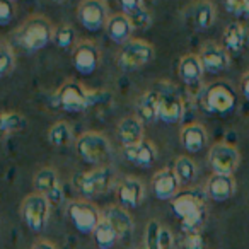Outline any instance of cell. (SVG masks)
<instances>
[{
	"instance_id": "1",
	"label": "cell",
	"mask_w": 249,
	"mask_h": 249,
	"mask_svg": "<svg viewBox=\"0 0 249 249\" xmlns=\"http://www.w3.org/2000/svg\"><path fill=\"white\" fill-rule=\"evenodd\" d=\"M53 29L55 24L46 16L31 14L14 31V38L24 52L36 53L53 41Z\"/></svg>"
},
{
	"instance_id": "2",
	"label": "cell",
	"mask_w": 249,
	"mask_h": 249,
	"mask_svg": "<svg viewBox=\"0 0 249 249\" xmlns=\"http://www.w3.org/2000/svg\"><path fill=\"white\" fill-rule=\"evenodd\" d=\"M103 92L101 90H90L82 82L75 79H69L56 89L55 101L60 109L67 113H82L90 106L97 104Z\"/></svg>"
},
{
	"instance_id": "3",
	"label": "cell",
	"mask_w": 249,
	"mask_h": 249,
	"mask_svg": "<svg viewBox=\"0 0 249 249\" xmlns=\"http://www.w3.org/2000/svg\"><path fill=\"white\" fill-rule=\"evenodd\" d=\"M156 58V48L145 39L132 38L116 55V63L123 72H137Z\"/></svg>"
},
{
	"instance_id": "4",
	"label": "cell",
	"mask_w": 249,
	"mask_h": 249,
	"mask_svg": "<svg viewBox=\"0 0 249 249\" xmlns=\"http://www.w3.org/2000/svg\"><path fill=\"white\" fill-rule=\"evenodd\" d=\"M73 184L84 196H101L113 190L116 184V173L111 166H99L75 176Z\"/></svg>"
},
{
	"instance_id": "5",
	"label": "cell",
	"mask_w": 249,
	"mask_h": 249,
	"mask_svg": "<svg viewBox=\"0 0 249 249\" xmlns=\"http://www.w3.org/2000/svg\"><path fill=\"white\" fill-rule=\"evenodd\" d=\"M75 149L80 159L90 166H107V160L111 159V143L99 132L82 133L77 139Z\"/></svg>"
},
{
	"instance_id": "6",
	"label": "cell",
	"mask_w": 249,
	"mask_h": 249,
	"mask_svg": "<svg viewBox=\"0 0 249 249\" xmlns=\"http://www.w3.org/2000/svg\"><path fill=\"white\" fill-rule=\"evenodd\" d=\"M173 210L183 222V231H198L203 222V200L195 191H183L173 200Z\"/></svg>"
},
{
	"instance_id": "7",
	"label": "cell",
	"mask_w": 249,
	"mask_h": 249,
	"mask_svg": "<svg viewBox=\"0 0 249 249\" xmlns=\"http://www.w3.org/2000/svg\"><path fill=\"white\" fill-rule=\"evenodd\" d=\"M50 215H52V203L48 198L39 193H31L22 200L21 203V217L29 231L43 232L48 225Z\"/></svg>"
},
{
	"instance_id": "8",
	"label": "cell",
	"mask_w": 249,
	"mask_h": 249,
	"mask_svg": "<svg viewBox=\"0 0 249 249\" xmlns=\"http://www.w3.org/2000/svg\"><path fill=\"white\" fill-rule=\"evenodd\" d=\"M67 217L72 222L75 231L82 234H92L99 222L103 220V213L94 203L87 200H73L67 207Z\"/></svg>"
},
{
	"instance_id": "9",
	"label": "cell",
	"mask_w": 249,
	"mask_h": 249,
	"mask_svg": "<svg viewBox=\"0 0 249 249\" xmlns=\"http://www.w3.org/2000/svg\"><path fill=\"white\" fill-rule=\"evenodd\" d=\"M109 18V5L106 0H80L77 5V21L90 33L106 28Z\"/></svg>"
},
{
	"instance_id": "10",
	"label": "cell",
	"mask_w": 249,
	"mask_h": 249,
	"mask_svg": "<svg viewBox=\"0 0 249 249\" xmlns=\"http://www.w3.org/2000/svg\"><path fill=\"white\" fill-rule=\"evenodd\" d=\"M241 162V154L234 145L225 142L213 143L208 152V164H210L213 174H224L232 176L237 171Z\"/></svg>"
},
{
	"instance_id": "11",
	"label": "cell",
	"mask_w": 249,
	"mask_h": 249,
	"mask_svg": "<svg viewBox=\"0 0 249 249\" xmlns=\"http://www.w3.org/2000/svg\"><path fill=\"white\" fill-rule=\"evenodd\" d=\"M72 63L82 75H90L101 65V48L94 39L82 38L72 48Z\"/></svg>"
},
{
	"instance_id": "12",
	"label": "cell",
	"mask_w": 249,
	"mask_h": 249,
	"mask_svg": "<svg viewBox=\"0 0 249 249\" xmlns=\"http://www.w3.org/2000/svg\"><path fill=\"white\" fill-rule=\"evenodd\" d=\"M183 19L195 31H205L213 26L217 7L212 0H193L183 9Z\"/></svg>"
},
{
	"instance_id": "13",
	"label": "cell",
	"mask_w": 249,
	"mask_h": 249,
	"mask_svg": "<svg viewBox=\"0 0 249 249\" xmlns=\"http://www.w3.org/2000/svg\"><path fill=\"white\" fill-rule=\"evenodd\" d=\"M196 55L205 72L212 73V75H218L231 67V53L224 48V45H218L217 41H212V39L201 43Z\"/></svg>"
},
{
	"instance_id": "14",
	"label": "cell",
	"mask_w": 249,
	"mask_h": 249,
	"mask_svg": "<svg viewBox=\"0 0 249 249\" xmlns=\"http://www.w3.org/2000/svg\"><path fill=\"white\" fill-rule=\"evenodd\" d=\"M234 89L227 82H215L205 92V106L210 113L227 114L235 107Z\"/></svg>"
},
{
	"instance_id": "15",
	"label": "cell",
	"mask_w": 249,
	"mask_h": 249,
	"mask_svg": "<svg viewBox=\"0 0 249 249\" xmlns=\"http://www.w3.org/2000/svg\"><path fill=\"white\" fill-rule=\"evenodd\" d=\"M33 186H35V193H39L45 198H48L52 205H56L63 200L62 183H60L58 174L53 167L45 166L36 171L35 178H33Z\"/></svg>"
},
{
	"instance_id": "16",
	"label": "cell",
	"mask_w": 249,
	"mask_h": 249,
	"mask_svg": "<svg viewBox=\"0 0 249 249\" xmlns=\"http://www.w3.org/2000/svg\"><path fill=\"white\" fill-rule=\"evenodd\" d=\"M159 120L164 123H178L184 114V103L181 94L173 86H164L159 89Z\"/></svg>"
},
{
	"instance_id": "17",
	"label": "cell",
	"mask_w": 249,
	"mask_h": 249,
	"mask_svg": "<svg viewBox=\"0 0 249 249\" xmlns=\"http://www.w3.org/2000/svg\"><path fill=\"white\" fill-rule=\"evenodd\" d=\"M118 201L123 208H137L143 201L145 196V188L143 183L139 178H124L120 184H118Z\"/></svg>"
},
{
	"instance_id": "18",
	"label": "cell",
	"mask_w": 249,
	"mask_h": 249,
	"mask_svg": "<svg viewBox=\"0 0 249 249\" xmlns=\"http://www.w3.org/2000/svg\"><path fill=\"white\" fill-rule=\"evenodd\" d=\"M179 179L173 169H160L152 178V190L159 200H174L179 195Z\"/></svg>"
},
{
	"instance_id": "19",
	"label": "cell",
	"mask_w": 249,
	"mask_h": 249,
	"mask_svg": "<svg viewBox=\"0 0 249 249\" xmlns=\"http://www.w3.org/2000/svg\"><path fill=\"white\" fill-rule=\"evenodd\" d=\"M103 218L106 222H109V225L116 231L120 239H126L132 235L133 227H135L133 225V218L128 213V210L123 208L121 205H109L103 212Z\"/></svg>"
},
{
	"instance_id": "20",
	"label": "cell",
	"mask_w": 249,
	"mask_h": 249,
	"mask_svg": "<svg viewBox=\"0 0 249 249\" xmlns=\"http://www.w3.org/2000/svg\"><path fill=\"white\" fill-rule=\"evenodd\" d=\"M104 31H106L107 38L111 41L123 46L124 43H128L132 39V35L135 29H133V24L128 16L123 14V12H118V14H111Z\"/></svg>"
},
{
	"instance_id": "21",
	"label": "cell",
	"mask_w": 249,
	"mask_h": 249,
	"mask_svg": "<svg viewBox=\"0 0 249 249\" xmlns=\"http://www.w3.org/2000/svg\"><path fill=\"white\" fill-rule=\"evenodd\" d=\"M178 75L188 87H193L201 82L205 75V69L196 53H186L181 56L179 63H178Z\"/></svg>"
},
{
	"instance_id": "22",
	"label": "cell",
	"mask_w": 249,
	"mask_h": 249,
	"mask_svg": "<svg viewBox=\"0 0 249 249\" xmlns=\"http://www.w3.org/2000/svg\"><path fill=\"white\" fill-rule=\"evenodd\" d=\"M123 156L128 162L139 167H150L157 159V149L150 140L143 139L142 142L132 147H123Z\"/></svg>"
},
{
	"instance_id": "23",
	"label": "cell",
	"mask_w": 249,
	"mask_h": 249,
	"mask_svg": "<svg viewBox=\"0 0 249 249\" xmlns=\"http://www.w3.org/2000/svg\"><path fill=\"white\" fill-rule=\"evenodd\" d=\"M179 140L181 145L191 154L201 152L207 147L208 142V133L205 130L203 124L200 123H188L184 124L179 132Z\"/></svg>"
},
{
	"instance_id": "24",
	"label": "cell",
	"mask_w": 249,
	"mask_h": 249,
	"mask_svg": "<svg viewBox=\"0 0 249 249\" xmlns=\"http://www.w3.org/2000/svg\"><path fill=\"white\" fill-rule=\"evenodd\" d=\"M118 139L123 147H132L143 140V121L137 116H126L118 123Z\"/></svg>"
},
{
	"instance_id": "25",
	"label": "cell",
	"mask_w": 249,
	"mask_h": 249,
	"mask_svg": "<svg viewBox=\"0 0 249 249\" xmlns=\"http://www.w3.org/2000/svg\"><path fill=\"white\" fill-rule=\"evenodd\" d=\"M222 39H224V48L229 53H235L237 55L248 45V28L239 21L229 22L224 28Z\"/></svg>"
},
{
	"instance_id": "26",
	"label": "cell",
	"mask_w": 249,
	"mask_h": 249,
	"mask_svg": "<svg viewBox=\"0 0 249 249\" xmlns=\"http://www.w3.org/2000/svg\"><path fill=\"white\" fill-rule=\"evenodd\" d=\"M159 101L160 94L159 89H149L139 97L137 101V118L143 121V123H152V121L159 120Z\"/></svg>"
},
{
	"instance_id": "27",
	"label": "cell",
	"mask_w": 249,
	"mask_h": 249,
	"mask_svg": "<svg viewBox=\"0 0 249 249\" xmlns=\"http://www.w3.org/2000/svg\"><path fill=\"white\" fill-rule=\"evenodd\" d=\"M235 181L232 176L224 174H213L207 183V196L215 201H225L234 196L235 193Z\"/></svg>"
},
{
	"instance_id": "28",
	"label": "cell",
	"mask_w": 249,
	"mask_h": 249,
	"mask_svg": "<svg viewBox=\"0 0 249 249\" xmlns=\"http://www.w3.org/2000/svg\"><path fill=\"white\" fill-rule=\"evenodd\" d=\"M28 126V120L19 111H0V139L19 133Z\"/></svg>"
},
{
	"instance_id": "29",
	"label": "cell",
	"mask_w": 249,
	"mask_h": 249,
	"mask_svg": "<svg viewBox=\"0 0 249 249\" xmlns=\"http://www.w3.org/2000/svg\"><path fill=\"white\" fill-rule=\"evenodd\" d=\"M73 130L67 121H56L48 128V142L53 147H67L72 143Z\"/></svg>"
},
{
	"instance_id": "30",
	"label": "cell",
	"mask_w": 249,
	"mask_h": 249,
	"mask_svg": "<svg viewBox=\"0 0 249 249\" xmlns=\"http://www.w3.org/2000/svg\"><path fill=\"white\" fill-rule=\"evenodd\" d=\"M77 41H79L77 39V31L70 22H60L58 26H55V29H53V43L58 48H73L77 45Z\"/></svg>"
},
{
	"instance_id": "31",
	"label": "cell",
	"mask_w": 249,
	"mask_h": 249,
	"mask_svg": "<svg viewBox=\"0 0 249 249\" xmlns=\"http://www.w3.org/2000/svg\"><path fill=\"white\" fill-rule=\"evenodd\" d=\"M94 235V242L99 249H111L116 246V242L120 241L116 231L109 225V222L103 220L99 222V225L96 227V231L92 232Z\"/></svg>"
},
{
	"instance_id": "32",
	"label": "cell",
	"mask_w": 249,
	"mask_h": 249,
	"mask_svg": "<svg viewBox=\"0 0 249 249\" xmlns=\"http://www.w3.org/2000/svg\"><path fill=\"white\" fill-rule=\"evenodd\" d=\"M173 171L178 176L181 184H190L191 181L195 179V176H196V164L188 156H181V157H178L176 162H174Z\"/></svg>"
},
{
	"instance_id": "33",
	"label": "cell",
	"mask_w": 249,
	"mask_h": 249,
	"mask_svg": "<svg viewBox=\"0 0 249 249\" xmlns=\"http://www.w3.org/2000/svg\"><path fill=\"white\" fill-rule=\"evenodd\" d=\"M16 69V52L11 43L5 39L0 46V79L11 75Z\"/></svg>"
},
{
	"instance_id": "34",
	"label": "cell",
	"mask_w": 249,
	"mask_h": 249,
	"mask_svg": "<svg viewBox=\"0 0 249 249\" xmlns=\"http://www.w3.org/2000/svg\"><path fill=\"white\" fill-rule=\"evenodd\" d=\"M160 229L162 225L157 220H150L145 227V239H143V248L142 249H162L160 246Z\"/></svg>"
},
{
	"instance_id": "35",
	"label": "cell",
	"mask_w": 249,
	"mask_h": 249,
	"mask_svg": "<svg viewBox=\"0 0 249 249\" xmlns=\"http://www.w3.org/2000/svg\"><path fill=\"white\" fill-rule=\"evenodd\" d=\"M128 18H130V21H132L135 31H145V29H149L150 24H152V12H150L149 7H145V5H143L142 9H139L137 12H133V14H130Z\"/></svg>"
},
{
	"instance_id": "36",
	"label": "cell",
	"mask_w": 249,
	"mask_h": 249,
	"mask_svg": "<svg viewBox=\"0 0 249 249\" xmlns=\"http://www.w3.org/2000/svg\"><path fill=\"white\" fill-rule=\"evenodd\" d=\"M225 11L235 18H249V0H224Z\"/></svg>"
},
{
	"instance_id": "37",
	"label": "cell",
	"mask_w": 249,
	"mask_h": 249,
	"mask_svg": "<svg viewBox=\"0 0 249 249\" xmlns=\"http://www.w3.org/2000/svg\"><path fill=\"white\" fill-rule=\"evenodd\" d=\"M16 2L12 0H0V26H9L16 19Z\"/></svg>"
},
{
	"instance_id": "38",
	"label": "cell",
	"mask_w": 249,
	"mask_h": 249,
	"mask_svg": "<svg viewBox=\"0 0 249 249\" xmlns=\"http://www.w3.org/2000/svg\"><path fill=\"white\" fill-rule=\"evenodd\" d=\"M186 237H184V248L186 249H201L203 248V241L200 237V232L198 231H188L184 232Z\"/></svg>"
},
{
	"instance_id": "39",
	"label": "cell",
	"mask_w": 249,
	"mask_h": 249,
	"mask_svg": "<svg viewBox=\"0 0 249 249\" xmlns=\"http://www.w3.org/2000/svg\"><path fill=\"white\" fill-rule=\"evenodd\" d=\"M118 5H120L123 14L130 16L143 7V0H118Z\"/></svg>"
},
{
	"instance_id": "40",
	"label": "cell",
	"mask_w": 249,
	"mask_h": 249,
	"mask_svg": "<svg viewBox=\"0 0 249 249\" xmlns=\"http://www.w3.org/2000/svg\"><path fill=\"white\" fill-rule=\"evenodd\" d=\"M160 246H162V249H171L173 248V234H171V231H167L166 227L160 229Z\"/></svg>"
},
{
	"instance_id": "41",
	"label": "cell",
	"mask_w": 249,
	"mask_h": 249,
	"mask_svg": "<svg viewBox=\"0 0 249 249\" xmlns=\"http://www.w3.org/2000/svg\"><path fill=\"white\" fill-rule=\"evenodd\" d=\"M239 89H241L242 96L249 101V70L241 75V80H239Z\"/></svg>"
},
{
	"instance_id": "42",
	"label": "cell",
	"mask_w": 249,
	"mask_h": 249,
	"mask_svg": "<svg viewBox=\"0 0 249 249\" xmlns=\"http://www.w3.org/2000/svg\"><path fill=\"white\" fill-rule=\"evenodd\" d=\"M33 249H56V246L53 242L46 241V239H38V241L33 244Z\"/></svg>"
},
{
	"instance_id": "43",
	"label": "cell",
	"mask_w": 249,
	"mask_h": 249,
	"mask_svg": "<svg viewBox=\"0 0 249 249\" xmlns=\"http://www.w3.org/2000/svg\"><path fill=\"white\" fill-rule=\"evenodd\" d=\"M154 4H157V0H143V5H145V7H149V5H154Z\"/></svg>"
},
{
	"instance_id": "44",
	"label": "cell",
	"mask_w": 249,
	"mask_h": 249,
	"mask_svg": "<svg viewBox=\"0 0 249 249\" xmlns=\"http://www.w3.org/2000/svg\"><path fill=\"white\" fill-rule=\"evenodd\" d=\"M48 2H52V4H67L69 0H48Z\"/></svg>"
},
{
	"instance_id": "45",
	"label": "cell",
	"mask_w": 249,
	"mask_h": 249,
	"mask_svg": "<svg viewBox=\"0 0 249 249\" xmlns=\"http://www.w3.org/2000/svg\"><path fill=\"white\" fill-rule=\"evenodd\" d=\"M4 41H5V39L2 38V36H0V46H2V43H4Z\"/></svg>"
},
{
	"instance_id": "46",
	"label": "cell",
	"mask_w": 249,
	"mask_h": 249,
	"mask_svg": "<svg viewBox=\"0 0 249 249\" xmlns=\"http://www.w3.org/2000/svg\"><path fill=\"white\" fill-rule=\"evenodd\" d=\"M12 2H16V0H12Z\"/></svg>"
}]
</instances>
